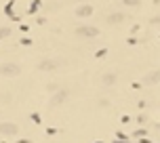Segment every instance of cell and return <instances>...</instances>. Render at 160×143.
Returning <instances> with one entry per match:
<instances>
[{"label":"cell","instance_id":"cell-10","mask_svg":"<svg viewBox=\"0 0 160 143\" xmlns=\"http://www.w3.org/2000/svg\"><path fill=\"white\" fill-rule=\"evenodd\" d=\"M7 36H11V30H8V27H0V40L7 38Z\"/></svg>","mask_w":160,"mask_h":143},{"label":"cell","instance_id":"cell-6","mask_svg":"<svg viewBox=\"0 0 160 143\" xmlns=\"http://www.w3.org/2000/svg\"><path fill=\"white\" fill-rule=\"evenodd\" d=\"M91 13H93V7H91V4H80V7L76 8V15L78 17H88Z\"/></svg>","mask_w":160,"mask_h":143},{"label":"cell","instance_id":"cell-3","mask_svg":"<svg viewBox=\"0 0 160 143\" xmlns=\"http://www.w3.org/2000/svg\"><path fill=\"white\" fill-rule=\"evenodd\" d=\"M65 99H68V91L65 88H57L53 93V97H51V105H61Z\"/></svg>","mask_w":160,"mask_h":143},{"label":"cell","instance_id":"cell-13","mask_svg":"<svg viewBox=\"0 0 160 143\" xmlns=\"http://www.w3.org/2000/svg\"><path fill=\"white\" fill-rule=\"evenodd\" d=\"M30 118H32L34 122H36V124H38V122H40V114H36V111H34V114H32V116H30Z\"/></svg>","mask_w":160,"mask_h":143},{"label":"cell","instance_id":"cell-7","mask_svg":"<svg viewBox=\"0 0 160 143\" xmlns=\"http://www.w3.org/2000/svg\"><path fill=\"white\" fill-rule=\"evenodd\" d=\"M122 19H124V15H122V13H112V15L108 17V23H120Z\"/></svg>","mask_w":160,"mask_h":143},{"label":"cell","instance_id":"cell-4","mask_svg":"<svg viewBox=\"0 0 160 143\" xmlns=\"http://www.w3.org/2000/svg\"><path fill=\"white\" fill-rule=\"evenodd\" d=\"M38 67L42 72H53V70H57V67H59V61H55V59H42Z\"/></svg>","mask_w":160,"mask_h":143},{"label":"cell","instance_id":"cell-8","mask_svg":"<svg viewBox=\"0 0 160 143\" xmlns=\"http://www.w3.org/2000/svg\"><path fill=\"white\" fill-rule=\"evenodd\" d=\"M145 82H160V72L148 74V76H145Z\"/></svg>","mask_w":160,"mask_h":143},{"label":"cell","instance_id":"cell-12","mask_svg":"<svg viewBox=\"0 0 160 143\" xmlns=\"http://www.w3.org/2000/svg\"><path fill=\"white\" fill-rule=\"evenodd\" d=\"M124 4H127V7H137L139 0H124Z\"/></svg>","mask_w":160,"mask_h":143},{"label":"cell","instance_id":"cell-14","mask_svg":"<svg viewBox=\"0 0 160 143\" xmlns=\"http://www.w3.org/2000/svg\"><path fill=\"white\" fill-rule=\"evenodd\" d=\"M0 99H8V97L7 95H0Z\"/></svg>","mask_w":160,"mask_h":143},{"label":"cell","instance_id":"cell-5","mask_svg":"<svg viewBox=\"0 0 160 143\" xmlns=\"http://www.w3.org/2000/svg\"><path fill=\"white\" fill-rule=\"evenodd\" d=\"M17 124H13V122H2L0 124V135H17Z\"/></svg>","mask_w":160,"mask_h":143},{"label":"cell","instance_id":"cell-9","mask_svg":"<svg viewBox=\"0 0 160 143\" xmlns=\"http://www.w3.org/2000/svg\"><path fill=\"white\" fill-rule=\"evenodd\" d=\"M114 80H116V76H114V74H105V76H103V84H112Z\"/></svg>","mask_w":160,"mask_h":143},{"label":"cell","instance_id":"cell-1","mask_svg":"<svg viewBox=\"0 0 160 143\" xmlns=\"http://www.w3.org/2000/svg\"><path fill=\"white\" fill-rule=\"evenodd\" d=\"M19 74H21V65H17V63H2L0 65V76L13 78V76H19Z\"/></svg>","mask_w":160,"mask_h":143},{"label":"cell","instance_id":"cell-2","mask_svg":"<svg viewBox=\"0 0 160 143\" xmlns=\"http://www.w3.org/2000/svg\"><path fill=\"white\" fill-rule=\"evenodd\" d=\"M76 34H78L80 38H95L97 34H99V30L91 27V25H80V27H76Z\"/></svg>","mask_w":160,"mask_h":143},{"label":"cell","instance_id":"cell-11","mask_svg":"<svg viewBox=\"0 0 160 143\" xmlns=\"http://www.w3.org/2000/svg\"><path fill=\"white\" fill-rule=\"evenodd\" d=\"M36 8H40V0H32V7H30V13H34Z\"/></svg>","mask_w":160,"mask_h":143}]
</instances>
